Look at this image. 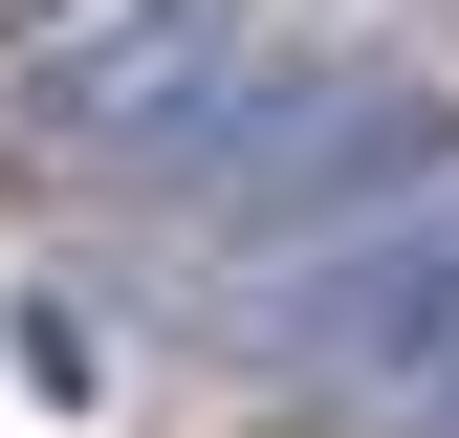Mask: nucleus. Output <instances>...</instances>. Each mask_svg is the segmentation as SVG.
Masks as SVG:
<instances>
[{"instance_id": "7ed1b4c3", "label": "nucleus", "mask_w": 459, "mask_h": 438, "mask_svg": "<svg viewBox=\"0 0 459 438\" xmlns=\"http://www.w3.org/2000/svg\"><path fill=\"white\" fill-rule=\"evenodd\" d=\"M219 66H241V0H66L44 44H0V110L66 176H132V153H176V110Z\"/></svg>"}, {"instance_id": "f257e3e1", "label": "nucleus", "mask_w": 459, "mask_h": 438, "mask_svg": "<svg viewBox=\"0 0 459 438\" xmlns=\"http://www.w3.org/2000/svg\"><path fill=\"white\" fill-rule=\"evenodd\" d=\"M459 176V66H307V88H263V66H219L176 110V153H132V197H197L241 263H307V241H351V219L394 197H437Z\"/></svg>"}, {"instance_id": "20e7f679", "label": "nucleus", "mask_w": 459, "mask_h": 438, "mask_svg": "<svg viewBox=\"0 0 459 438\" xmlns=\"http://www.w3.org/2000/svg\"><path fill=\"white\" fill-rule=\"evenodd\" d=\"M0 372H22V395H66V416H88V395H109V328H88L66 285H22V307H0Z\"/></svg>"}, {"instance_id": "f03ea898", "label": "nucleus", "mask_w": 459, "mask_h": 438, "mask_svg": "<svg viewBox=\"0 0 459 438\" xmlns=\"http://www.w3.org/2000/svg\"><path fill=\"white\" fill-rule=\"evenodd\" d=\"M241 351L307 372V395H437L459 372V219L394 197V219H351V241H307L284 285H241Z\"/></svg>"}, {"instance_id": "39448f33", "label": "nucleus", "mask_w": 459, "mask_h": 438, "mask_svg": "<svg viewBox=\"0 0 459 438\" xmlns=\"http://www.w3.org/2000/svg\"><path fill=\"white\" fill-rule=\"evenodd\" d=\"M44 22H66V0H0V44H44Z\"/></svg>"}]
</instances>
